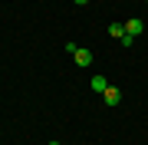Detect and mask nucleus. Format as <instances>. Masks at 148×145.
<instances>
[{
	"label": "nucleus",
	"instance_id": "nucleus-2",
	"mask_svg": "<svg viewBox=\"0 0 148 145\" xmlns=\"http://www.w3.org/2000/svg\"><path fill=\"white\" fill-rule=\"evenodd\" d=\"M142 30H145V23L138 20V16H132V20H125V33H128V36H142Z\"/></svg>",
	"mask_w": 148,
	"mask_h": 145
},
{
	"label": "nucleus",
	"instance_id": "nucleus-1",
	"mask_svg": "<svg viewBox=\"0 0 148 145\" xmlns=\"http://www.w3.org/2000/svg\"><path fill=\"white\" fill-rule=\"evenodd\" d=\"M73 59H76V66H82V69H89V66H92V49L79 46V49L73 53Z\"/></svg>",
	"mask_w": 148,
	"mask_h": 145
},
{
	"label": "nucleus",
	"instance_id": "nucleus-7",
	"mask_svg": "<svg viewBox=\"0 0 148 145\" xmlns=\"http://www.w3.org/2000/svg\"><path fill=\"white\" fill-rule=\"evenodd\" d=\"M49 145H59V142H49Z\"/></svg>",
	"mask_w": 148,
	"mask_h": 145
},
{
	"label": "nucleus",
	"instance_id": "nucleus-6",
	"mask_svg": "<svg viewBox=\"0 0 148 145\" xmlns=\"http://www.w3.org/2000/svg\"><path fill=\"white\" fill-rule=\"evenodd\" d=\"M73 3H79V7H82V3H89V0H73Z\"/></svg>",
	"mask_w": 148,
	"mask_h": 145
},
{
	"label": "nucleus",
	"instance_id": "nucleus-3",
	"mask_svg": "<svg viewBox=\"0 0 148 145\" xmlns=\"http://www.w3.org/2000/svg\"><path fill=\"white\" fill-rule=\"evenodd\" d=\"M89 86H92V92H99V96H102V92L109 89V79H106V76H99V73H95L92 79H89Z\"/></svg>",
	"mask_w": 148,
	"mask_h": 145
},
{
	"label": "nucleus",
	"instance_id": "nucleus-4",
	"mask_svg": "<svg viewBox=\"0 0 148 145\" xmlns=\"http://www.w3.org/2000/svg\"><path fill=\"white\" fill-rule=\"evenodd\" d=\"M102 99H106V106H119V99H122V92L115 86H109L106 92H102Z\"/></svg>",
	"mask_w": 148,
	"mask_h": 145
},
{
	"label": "nucleus",
	"instance_id": "nucleus-5",
	"mask_svg": "<svg viewBox=\"0 0 148 145\" xmlns=\"http://www.w3.org/2000/svg\"><path fill=\"white\" fill-rule=\"evenodd\" d=\"M109 36L122 40V36H125V23H112V27H109Z\"/></svg>",
	"mask_w": 148,
	"mask_h": 145
}]
</instances>
